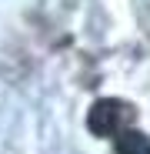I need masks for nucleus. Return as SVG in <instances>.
<instances>
[{"instance_id": "2", "label": "nucleus", "mask_w": 150, "mask_h": 154, "mask_svg": "<svg viewBox=\"0 0 150 154\" xmlns=\"http://www.w3.org/2000/svg\"><path fill=\"white\" fill-rule=\"evenodd\" d=\"M117 154H150V137L143 131H120L113 141Z\"/></svg>"}, {"instance_id": "1", "label": "nucleus", "mask_w": 150, "mask_h": 154, "mask_svg": "<svg viewBox=\"0 0 150 154\" xmlns=\"http://www.w3.org/2000/svg\"><path fill=\"white\" fill-rule=\"evenodd\" d=\"M123 114H127V111H123L120 100L104 97V100H97V104L90 107V114H87V127H90V134H97V137H110L117 127H120Z\"/></svg>"}]
</instances>
